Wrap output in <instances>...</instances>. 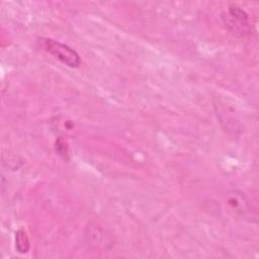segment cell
<instances>
[{
  "mask_svg": "<svg viewBox=\"0 0 259 259\" xmlns=\"http://www.w3.org/2000/svg\"><path fill=\"white\" fill-rule=\"evenodd\" d=\"M29 247H30V244H29V239L26 232L22 229L18 230L15 233V249L17 250L18 253L24 254L28 252Z\"/></svg>",
  "mask_w": 259,
  "mask_h": 259,
  "instance_id": "cell-3",
  "label": "cell"
},
{
  "mask_svg": "<svg viewBox=\"0 0 259 259\" xmlns=\"http://www.w3.org/2000/svg\"><path fill=\"white\" fill-rule=\"evenodd\" d=\"M56 151L63 159H67L66 156L68 155V146L67 143L61 138L56 142Z\"/></svg>",
  "mask_w": 259,
  "mask_h": 259,
  "instance_id": "cell-4",
  "label": "cell"
},
{
  "mask_svg": "<svg viewBox=\"0 0 259 259\" xmlns=\"http://www.w3.org/2000/svg\"><path fill=\"white\" fill-rule=\"evenodd\" d=\"M39 40L42 49L64 65L71 68H78L81 65L82 61L79 54L71 47L52 38H40Z\"/></svg>",
  "mask_w": 259,
  "mask_h": 259,
  "instance_id": "cell-1",
  "label": "cell"
},
{
  "mask_svg": "<svg viewBox=\"0 0 259 259\" xmlns=\"http://www.w3.org/2000/svg\"><path fill=\"white\" fill-rule=\"evenodd\" d=\"M222 18L226 27L237 36H245L249 34L251 25L249 15L241 7L231 5L226 12L223 13Z\"/></svg>",
  "mask_w": 259,
  "mask_h": 259,
  "instance_id": "cell-2",
  "label": "cell"
}]
</instances>
